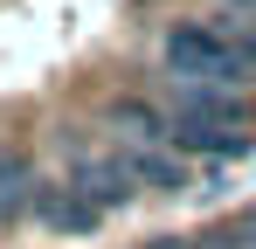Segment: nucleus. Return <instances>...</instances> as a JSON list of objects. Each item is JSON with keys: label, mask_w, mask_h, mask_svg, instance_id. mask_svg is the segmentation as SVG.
<instances>
[{"label": "nucleus", "mask_w": 256, "mask_h": 249, "mask_svg": "<svg viewBox=\"0 0 256 249\" xmlns=\"http://www.w3.org/2000/svg\"><path fill=\"white\" fill-rule=\"evenodd\" d=\"M160 62L180 83H214V90L250 83V62H242V48L228 42L222 21H173L166 42H160Z\"/></svg>", "instance_id": "obj_1"}, {"label": "nucleus", "mask_w": 256, "mask_h": 249, "mask_svg": "<svg viewBox=\"0 0 256 249\" xmlns=\"http://www.w3.org/2000/svg\"><path fill=\"white\" fill-rule=\"evenodd\" d=\"M28 222H35L42 236H97L104 208L84 201L70 180H35V194H28Z\"/></svg>", "instance_id": "obj_2"}, {"label": "nucleus", "mask_w": 256, "mask_h": 249, "mask_svg": "<svg viewBox=\"0 0 256 249\" xmlns=\"http://www.w3.org/2000/svg\"><path fill=\"white\" fill-rule=\"evenodd\" d=\"M70 187H76L84 201H97L104 214H111V208H125L132 194H138L118 152H104V160H97V152H76V160H70Z\"/></svg>", "instance_id": "obj_3"}, {"label": "nucleus", "mask_w": 256, "mask_h": 249, "mask_svg": "<svg viewBox=\"0 0 256 249\" xmlns=\"http://www.w3.org/2000/svg\"><path fill=\"white\" fill-rule=\"evenodd\" d=\"M104 124L125 146H173V111L152 104V97H111L104 104Z\"/></svg>", "instance_id": "obj_4"}, {"label": "nucleus", "mask_w": 256, "mask_h": 249, "mask_svg": "<svg viewBox=\"0 0 256 249\" xmlns=\"http://www.w3.org/2000/svg\"><path fill=\"white\" fill-rule=\"evenodd\" d=\"M118 160H125L132 187H152V194H180V187H187V166L173 160L166 146H125Z\"/></svg>", "instance_id": "obj_5"}, {"label": "nucleus", "mask_w": 256, "mask_h": 249, "mask_svg": "<svg viewBox=\"0 0 256 249\" xmlns=\"http://www.w3.org/2000/svg\"><path fill=\"white\" fill-rule=\"evenodd\" d=\"M35 160L21 152V146H0V222H14V214H28V194H35Z\"/></svg>", "instance_id": "obj_6"}, {"label": "nucleus", "mask_w": 256, "mask_h": 249, "mask_svg": "<svg viewBox=\"0 0 256 249\" xmlns=\"http://www.w3.org/2000/svg\"><path fill=\"white\" fill-rule=\"evenodd\" d=\"M228 236H236V249H256V208H242V214L228 222Z\"/></svg>", "instance_id": "obj_7"}, {"label": "nucleus", "mask_w": 256, "mask_h": 249, "mask_svg": "<svg viewBox=\"0 0 256 249\" xmlns=\"http://www.w3.org/2000/svg\"><path fill=\"white\" fill-rule=\"evenodd\" d=\"M187 242L194 249H236V236H228V228H208V236H187Z\"/></svg>", "instance_id": "obj_8"}, {"label": "nucleus", "mask_w": 256, "mask_h": 249, "mask_svg": "<svg viewBox=\"0 0 256 249\" xmlns=\"http://www.w3.org/2000/svg\"><path fill=\"white\" fill-rule=\"evenodd\" d=\"M138 249H194L187 236H152V242H138Z\"/></svg>", "instance_id": "obj_9"}, {"label": "nucleus", "mask_w": 256, "mask_h": 249, "mask_svg": "<svg viewBox=\"0 0 256 249\" xmlns=\"http://www.w3.org/2000/svg\"><path fill=\"white\" fill-rule=\"evenodd\" d=\"M222 7H236V14H250V21H256V0H222Z\"/></svg>", "instance_id": "obj_10"}, {"label": "nucleus", "mask_w": 256, "mask_h": 249, "mask_svg": "<svg viewBox=\"0 0 256 249\" xmlns=\"http://www.w3.org/2000/svg\"><path fill=\"white\" fill-rule=\"evenodd\" d=\"M0 228H7V222H0Z\"/></svg>", "instance_id": "obj_11"}]
</instances>
